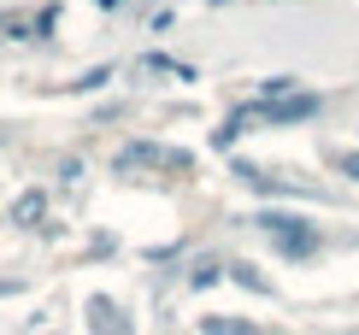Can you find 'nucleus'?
Here are the masks:
<instances>
[{
  "instance_id": "1",
  "label": "nucleus",
  "mask_w": 359,
  "mask_h": 335,
  "mask_svg": "<svg viewBox=\"0 0 359 335\" xmlns=\"http://www.w3.org/2000/svg\"><path fill=\"white\" fill-rule=\"evenodd\" d=\"M259 230L277 241L289 259H306V253H318V230H312L306 218H294V212H259Z\"/></svg>"
},
{
  "instance_id": "2",
  "label": "nucleus",
  "mask_w": 359,
  "mask_h": 335,
  "mask_svg": "<svg viewBox=\"0 0 359 335\" xmlns=\"http://www.w3.org/2000/svg\"><path fill=\"white\" fill-rule=\"evenodd\" d=\"M318 95H277V100H259V106H248L242 118H265V124H301V118L318 112Z\"/></svg>"
},
{
  "instance_id": "3",
  "label": "nucleus",
  "mask_w": 359,
  "mask_h": 335,
  "mask_svg": "<svg viewBox=\"0 0 359 335\" xmlns=\"http://www.w3.org/2000/svg\"><path fill=\"white\" fill-rule=\"evenodd\" d=\"M118 165H171V171H189V153H165V147H130V153H118Z\"/></svg>"
},
{
  "instance_id": "4",
  "label": "nucleus",
  "mask_w": 359,
  "mask_h": 335,
  "mask_svg": "<svg viewBox=\"0 0 359 335\" xmlns=\"http://www.w3.org/2000/svg\"><path fill=\"white\" fill-rule=\"evenodd\" d=\"M206 335H259V324H242V317H206Z\"/></svg>"
},
{
  "instance_id": "5",
  "label": "nucleus",
  "mask_w": 359,
  "mask_h": 335,
  "mask_svg": "<svg viewBox=\"0 0 359 335\" xmlns=\"http://www.w3.org/2000/svg\"><path fill=\"white\" fill-rule=\"evenodd\" d=\"M95 329L100 335H130V324H118V312L107 306V300H95Z\"/></svg>"
},
{
  "instance_id": "6",
  "label": "nucleus",
  "mask_w": 359,
  "mask_h": 335,
  "mask_svg": "<svg viewBox=\"0 0 359 335\" xmlns=\"http://www.w3.org/2000/svg\"><path fill=\"white\" fill-rule=\"evenodd\" d=\"M336 165H341V177H353V182H359V153H341Z\"/></svg>"
},
{
  "instance_id": "7",
  "label": "nucleus",
  "mask_w": 359,
  "mask_h": 335,
  "mask_svg": "<svg viewBox=\"0 0 359 335\" xmlns=\"http://www.w3.org/2000/svg\"><path fill=\"white\" fill-rule=\"evenodd\" d=\"M212 6H224V0H212Z\"/></svg>"
}]
</instances>
